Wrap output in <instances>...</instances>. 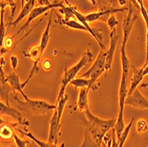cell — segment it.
<instances>
[{"mask_svg":"<svg viewBox=\"0 0 148 147\" xmlns=\"http://www.w3.org/2000/svg\"><path fill=\"white\" fill-rule=\"evenodd\" d=\"M92 58H93L92 53L90 52V50H87L85 52L83 53L81 59L75 66H73L71 68L68 69V68H66V66L63 77L61 78V81H60V89L59 91L56 103H58L60 100V98L66 94V86H68L69 84H70V83L75 78L77 74L80 72V70L82 69L86 64L90 63L92 60Z\"/></svg>","mask_w":148,"mask_h":147,"instance_id":"obj_1","label":"cell"},{"mask_svg":"<svg viewBox=\"0 0 148 147\" xmlns=\"http://www.w3.org/2000/svg\"><path fill=\"white\" fill-rule=\"evenodd\" d=\"M13 98L16 100L17 108L20 111L35 115H45L51 111H54L57 107V104L51 105L45 100H33L28 98L23 102L19 99L17 95H14Z\"/></svg>","mask_w":148,"mask_h":147,"instance_id":"obj_2","label":"cell"},{"mask_svg":"<svg viewBox=\"0 0 148 147\" xmlns=\"http://www.w3.org/2000/svg\"><path fill=\"white\" fill-rule=\"evenodd\" d=\"M99 12H91L85 15L88 22H93L96 21H102L106 22L111 15L115 14L117 12H124L126 11H129V7L126 6L121 8H114L110 4L105 2L104 0H99Z\"/></svg>","mask_w":148,"mask_h":147,"instance_id":"obj_3","label":"cell"},{"mask_svg":"<svg viewBox=\"0 0 148 147\" xmlns=\"http://www.w3.org/2000/svg\"><path fill=\"white\" fill-rule=\"evenodd\" d=\"M106 51L100 49L98 57L96 58L91 68L84 74H82L79 77H84L90 79V83H92L93 87L96 88L95 83L98 81L99 76L106 72Z\"/></svg>","mask_w":148,"mask_h":147,"instance_id":"obj_4","label":"cell"},{"mask_svg":"<svg viewBox=\"0 0 148 147\" xmlns=\"http://www.w3.org/2000/svg\"><path fill=\"white\" fill-rule=\"evenodd\" d=\"M82 121L84 128V136L83 144L80 147H101V144L103 143L106 135L91 127L84 117H82Z\"/></svg>","mask_w":148,"mask_h":147,"instance_id":"obj_5","label":"cell"},{"mask_svg":"<svg viewBox=\"0 0 148 147\" xmlns=\"http://www.w3.org/2000/svg\"><path fill=\"white\" fill-rule=\"evenodd\" d=\"M64 4L63 2H55V3H52L51 5H46V6H36L35 7L32 12H30V14L29 15L28 17V20H27V21L21 26V28L19 29V31L14 34V36H13V37H15L16 36H18L20 33H21L22 31H25L29 27V24L35 20L36 19L37 17H39L40 15H42L43 13L46 12L47 11L49 10H51V9H54V8H62L64 7Z\"/></svg>","mask_w":148,"mask_h":147,"instance_id":"obj_6","label":"cell"},{"mask_svg":"<svg viewBox=\"0 0 148 147\" xmlns=\"http://www.w3.org/2000/svg\"><path fill=\"white\" fill-rule=\"evenodd\" d=\"M0 113H1L2 117L12 118L20 125H24L26 127H28L29 125V121H27V120L22 116L20 110L11 107L10 105H6L5 103H4L2 101L0 102Z\"/></svg>","mask_w":148,"mask_h":147,"instance_id":"obj_7","label":"cell"},{"mask_svg":"<svg viewBox=\"0 0 148 147\" xmlns=\"http://www.w3.org/2000/svg\"><path fill=\"white\" fill-rule=\"evenodd\" d=\"M132 4L130 3V7H129V11L127 15L124 17L123 21V45H126L127 41L130 37V32L132 30V28L134 24H135L136 21L138 19V12L136 13V14H133V10H132Z\"/></svg>","mask_w":148,"mask_h":147,"instance_id":"obj_8","label":"cell"},{"mask_svg":"<svg viewBox=\"0 0 148 147\" xmlns=\"http://www.w3.org/2000/svg\"><path fill=\"white\" fill-rule=\"evenodd\" d=\"M60 120L59 119L58 109L53 111L52 116L50 120V129H49V135H48V142L58 144V139L60 135Z\"/></svg>","mask_w":148,"mask_h":147,"instance_id":"obj_9","label":"cell"},{"mask_svg":"<svg viewBox=\"0 0 148 147\" xmlns=\"http://www.w3.org/2000/svg\"><path fill=\"white\" fill-rule=\"evenodd\" d=\"M74 14H75V17L79 21V22L82 23V24L85 27V28L87 29L88 32H89L94 38H95V40L98 42L99 45L100 46V49L103 50V51H105V50H106V46H105L104 44H103V36H102V33L100 32V30H97V29H92L91 27L89 25V22L87 21L85 15H84L83 13L79 12L76 9L74 11Z\"/></svg>","mask_w":148,"mask_h":147,"instance_id":"obj_10","label":"cell"},{"mask_svg":"<svg viewBox=\"0 0 148 147\" xmlns=\"http://www.w3.org/2000/svg\"><path fill=\"white\" fill-rule=\"evenodd\" d=\"M125 105L139 109H148V100L138 89L135 90L130 96L126 98Z\"/></svg>","mask_w":148,"mask_h":147,"instance_id":"obj_11","label":"cell"},{"mask_svg":"<svg viewBox=\"0 0 148 147\" xmlns=\"http://www.w3.org/2000/svg\"><path fill=\"white\" fill-rule=\"evenodd\" d=\"M119 36L116 35V29L110 32V46L108 50L106 51V73L111 70L112 64L114 57L115 48L117 45Z\"/></svg>","mask_w":148,"mask_h":147,"instance_id":"obj_12","label":"cell"},{"mask_svg":"<svg viewBox=\"0 0 148 147\" xmlns=\"http://www.w3.org/2000/svg\"><path fill=\"white\" fill-rule=\"evenodd\" d=\"M27 3L25 4V5L21 8L19 15L16 17V19L12 21V22H8V24H6V27H15L27 16V15H29L30 12H32V10L35 8V4H36V0H26Z\"/></svg>","mask_w":148,"mask_h":147,"instance_id":"obj_13","label":"cell"},{"mask_svg":"<svg viewBox=\"0 0 148 147\" xmlns=\"http://www.w3.org/2000/svg\"><path fill=\"white\" fill-rule=\"evenodd\" d=\"M90 88H84L80 89L79 94H78V99L76 102V105L74 107V111H80V112H84L88 107H89V99H88V94Z\"/></svg>","mask_w":148,"mask_h":147,"instance_id":"obj_14","label":"cell"},{"mask_svg":"<svg viewBox=\"0 0 148 147\" xmlns=\"http://www.w3.org/2000/svg\"><path fill=\"white\" fill-rule=\"evenodd\" d=\"M127 81L128 78L122 75V79L120 83V88H119V112L121 113H123L124 105H125V100L128 97V91L127 89Z\"/></svg>","mask_w":148,"mask_h":147,"instance_id":"obj_15","label":"cell"},{"mask_svg":"<svg viewBox=\"0 0 148 147\" xmlns=\"http://www.w3.org/2000/svg\"><path fill=\"white\" fill-rule=\"evenodd\" d=\"M132 68H133V76L131 78V84L128 91V96H130L135 91V90L138 89V86L139 85V83L142 82L143 78L145 77L143 75L145 66H142L140 68H136L135 66H132Z\"/></svg>","mask_w":148,"mask_h":147,"instance_id":"obj_16","label":"cell"},{"mask_svg":"<svg viewBox=\"0 0 148 147\" xmlns=\"http://www.w3.org/2000/svg\"><path fill=\"white\" fill-rule=\"evenodd\" d=\"M7 82L10 84V86L12 88L13 91H17V92L21 93V94L23 96L24 99L28 98V96H27L23 91L21 83L20 82V77L14 71L7 75Z\"/></svg>","mask_w":148,"mask_h":147,"instance_id":"obj_17","label":"cell"},{"mask_svg":"<svg viewBox=\"0 0 148 147\" xmlns=\"http://www.w3.org/2000/svg\"><path fill=\"white\" fill-rule=\"evenodd\" d=\"M17 131H19L21 134H22L23 136L27 137H29L30 138L33 142H35L39 147H65V143H62L60 145H58L56 144H53V143H49L48 141L47 142H44V141H41V140H39L37 139L32 133L30 132H26V131H22L21 129H17V127H13Z\"/></svg>","mask_w":148,"mask_h":147,"instance_id":"obj_18","label":"cell"},{"mask_svg":"<svg viewBox=\"0 0 148 147\" xmlns=\"http://www.w3.org/2000/svg\"><path fill=\"white\" fill-rule=\"evenodd\" d=\"M1 128H0V137H1V139L4 141H10L12 139H13V136H14L15 133L13 132L12 129L6 123H5V122L1 118Z\"/></svg>","mask_w":148,"mask_h":147,"instance_id":"obj_19","label":"cell"},{"mask_svg":"<svg viewBox=\"0 0 148 147\" xmlns=\"http://www.w3.org/2000/svg\"><path fill=\"white\" fill-rule=\"evenodd\" d=\"M51 13L49 17V20H48V23H47V26H46V29L44 31L43 35H42V37H41V40H40V44H39V46L41 48V51L42 53H44V51H45L46 47H47V44L49 43V40H50V37H51V34H50V28H51Z\"/></svg>","mask_w":148,"mask_h":147,"instance_id":"obj_20","label":"cell"},{"mask_svg":"<svg viewBox=\"0 0 148 147\" xmlns=\"http://www.w3.org/2000/svg\"><path fill=\"white\" fill-rule=\"evenodd\" d=\"M125 47H126V45H123V44H122V47H121V59H122V68H123L122 75H123L124 76H126L128 78L129 73H130V68L131 66H130V59L126 54Z\"/></svg>","mask_w":148,"mask_h":147,"instance_id":"obj_21","label":"cell"},{"mask_svg":"<svg viewBox=\"0 0 148 147\" xmlns=\"http://www.w3.org/2000/svg\"><path fill=\"white\" fill-rule=\"evenodd\" d=\"M56 23H59L60 25L66 26V27H68V28H70V29H78V30H83V31L88 32L87 29L85 28V27L82 23L78 22V21H76L75 20L66 21L64 19L59 18V21H56Z\"/></svg>","mask_w":148,"mask_h":147,"instance_id":"obj_22","label":"cell"},{"mask_svg":"<svg viewBox=\"0 0 148 147\" xmlns=\"http://www.w3.org/2000/svg\"><path fill=\"white\" fill-rule=\"evenodd\" d=\"M139 7H140V12L143 16V19L145 21V23L146 25V58H145V63L144 66H146L148 64V12L144 6L143 0H137Z\"/></svg>","mask_w":148,"mask_h":147,"instance_id":"obj_23","label":"cell"},{"mask_svg":"<svg viewBox=\"0 0 148 147\" xmlns=\"http://www.w3.org/2000/svg\"><path fill=\"white\" fill-rule=\"evenodd\" d=\"M71 85H73L75 87V90L78 89H84V88H93L92 83H90V79L87 78H84V77H78V78H75L73 81L70 83Z\"/></svg>","mask_w":148,"mask_h":147,"instance_id":"obj_24","label":"cell"},{"mask_svg":"<svg viewBox=\"0 0 148 147\" xmlns=\"http://www.w3.org/2000/svg\"><path fill=\"white\" fill-rule=\"evenodd\" d=\"M6 6H9L11 9V16H10L9 22H12L13 21L12 19L15 14L17 5L14 0H0V8H1V10H5Z\"/></svg>","mask_w":148,"mask_h":147,"instance_id":"obj_25","label":"cell"},{"mask_svg":"<svg viewBox=\"0 0 148 147\" xmlns=\"http://www.w3.org/2000/svg\"><path fill=\"white\" fill-rule=\"evenodd\" d=\"M11 91H13L12 88L10 86V84L7 83H1V89H0V95H1V101L5 103L6 105H10L9 104V93Z\"/></svg>","mask_w":148,"mask_h":147,"instance_id":"obj_26","label":"cell"},{"mask_svg":"<svg viewBox=\"0 0 148 147\" xmlns=\"http://www.w3.org/2000/svg\"><path fill=\"white\" fill-rule=\"evenodd\" d=\"M134 120H135V118L132 117L130 122L126 126L125 129H124V130H123V132L122 136L120 137V138H119V139H117L118 147H123V146H124V144H125V142H126V140H127V138H128V136H129V134H130V131L131 127H132V125H133Z\"/></svg>","mask_w":148,"mask_h":147,"instance_id":"obj_27","label":"cell"},{"mask_svg":"<svg viewBox=\"0 0 148 147\" xmlns=\"http://www.w3.org/2000/svg\"><path fill=\"white\" fill-rule=\"evenodd\" d=\"M76 9L75 6H64L62 8H60L59 9V12L63 13L64 16H65V19L66 21H70V20H73L72 18L75 17V14H74V11Z\"/></svg>","mask_w":148,"mask_h":147,"instance_id":"obj_28","label":"cell"},{"mask_svg":"<svg viewBox=\"0 0 148 147\" xmlns=\"http://www.w3.org/2000/svg\"><path fill=\"white\" fill-rule=\"evenodd\" d=\"M4 13L5 10H1V21H0V24H1V32H0V45H3L4 40L6 37V26L4 21Z\"/></svg>","mask_w":148,"mask_h":147,"instance_id":"obj_29","label":"cell"},{"mask_svg":"<svg viewBox=\"0 0 148 147\" xmlns=\"http://www.w3.org/2000/svg\"><path fill=\"white\" fill-rule=\"evenodd\" d=\"M137 131L139 133V134H143L145 133L147 129H148V124L145 122V120L144 119H140L137 122V126H136Z\"/></svg>","mask_w":148,"mask_h":147,"instance_id":"obj_30","label":"cell"},{"mask_svg":"<svg viewBox=\"0 0 148 147\" xmlns=\"http://www.w3.org/2000/svg\"><path fill=\"white\" fill-rule=\"evenodd\" d=\"M13 44H14V37L12 36H6L4 40V43H3V47L8 51H10L12 47ZM2 48V47H1Z\"/></svg>","mask_w":148,"mask_h":147,"instance_id":"obj_31","label":"cell"},{"mask_svg":"<svg viewBox=\"0 0 148 147\" xmlns=\"http://www.w3.org/2000/svg\"><path fill=\"white\" fill-rule=\"evenodd\" d=\"M106 23H107V26L109 27L110 29H111V31H112V30H114V29H116V26L118 25L119 22H118V21L116 20L114 14H113V15H111V16L108 18V20H107Z\"/></svg>","mask_w":148,"mask_h":147,"instance_id":"obj_32","label":"cell"},{"mask_svg":"<svg viewBox=\"0 0 148 147\" xmlns=\"http://www.w3.org/2000/svg\"><path fill=\"white\" fill-rule=\"evenodd\" d=\"M13 140L15 142V144L17 147H27L28 144H30L29 142L28 141H25V140H22L21 138H20V137H18L16 134H14L13 136Z\"/></svg>","mask_w":148,"mask_h":147,"instance_id":"obj_33","label":"cell"},{"mask_svg":"<svg viewBox=\"0 0 148 147\" xmlns=\"http://www.w3.org/2000/svg\"><path fill=\"white\" fill-rule=\"evenodd\" d=\"M10 59H11V66H12V68L13 71H15L16 68H17V66H18V63H19L18 58H17L15 55H12L11 58H10Z\"/></svg>","mask_w":148,"mask_h":147,"instance_id":"obj_34","label":"cell"},{"mask_svg":"<svg viewBox=\"0 0 148 147\" xmlns=\"http://www.w3.org/2000/svg\"><path fill=\"white\" fill-rule=\"evenodd\" d=\"M43 68L45 71H50L52 68V64L50 59H45L43 63Z\"/></svg>","mask_w":148,"mask_h":147,"instance_id":"obj_35","label":"cell"},{"mask_svg":"<svg viewBox=\"0 0 148 147\" xmlns=\"http://www.w3.org/2000/svg\"><path fill=\"white\" fill-rule=\"evenodd\" d=\"M52 3H51L49 0H37V5L39 6H46V5H51Z\"/></svg>","mask_w":148,"mask_h":147,"instance_id":"obj_36","label":"cell"},{"mask_svg":"<svg viewBox=\"0 0 148 147\" xmlns=\"http://www.w3.org/2000/svg\"><path fill=\"white\" fill-rule=\"evenodd\" d=\"M0 65H1L2 68L6 65V61H5V58H4V56H1V58H0Z\"/></svg>","mask_w":148,"mask_h":147,"instance_id":"obj_37","label":"cell"},{"mask_svg":"<svg viewBox=\"0 0 148 147\" xmlns=\"http://www.w3.org/2000/svg\"><path fill=\"white\" fill-rule=\"evenodd\" d=\"M145 68H144V72H143V75L144 76H145L146 75H148V64L146 66H144Z\"/></svg>","mask_w":148,"mask_h":147,"instance_id":"obj_38","label":"cell"},{"mask_svg":"<svg viewBox=\"0 0 148 147\" xmlns=\"http://www.w3.org/2000/svg\"><path fill=\"white\" fill-rule=\"evenodd\" d=\"M119 1V5L121 6H123V5H125L127 4V0H118Z\"/></svg>","mask_w":148,"mask_h":147,"instance_id":"obj_39","label":"cell"},{"mask_svg":"<svg viewBox=\"0 0 148 147\" xmlns=\"http://www.w3.org/2000/svg\"><path fill=\"white\" fill-rule=\"evenodd\" d=\"M141 88H148V83H142L140 85Z\"/></svg>","mask_w":148,"mask_h":147,"instance_id":"obj_40","label":"cell"},{"mask_svg":"<svg viewBox=\"0 0 148 147\" xmlns=\"http://www.w3.org/2000/svg\"><path fill=\"white\" fill-rule=\"evenodd\" d=\"M21 8H22L26 4V0H21Z\"/></svg>","mask_w":148,"mask_h":147,"instance_id":"obj_41","label":"cell"},{"mask_svg":"<svg viewBox=\"0 0 148 147\" xmlns=\"http://www.w3.org/2000/svg\"><path fill=\"white\" fill-rule=\"evenodd\" d=\"M90 3L93 5H95L96 4H97V2H96V0H90Z\"/></svg>","mask_w":148,"mask_h":147,"instance_id":"obj_42","label":"cell"}]
</instances>
